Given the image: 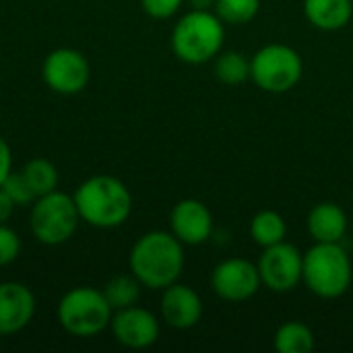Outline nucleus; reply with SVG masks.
I'll return each mask as SVG.
<instances>
[{
    "label": "nucleus",
    "instance_id": "5",
    "mask_svg": "<svg viewBox=\"0 0 353 353\" xmlns=\"http://www.w3.org/2000/svg\"><path fill=\"white\" fill-rule=\"evenodd\" d=\"M112 306L108 304L101 290L91 285H79L68 290L58 306H56V321L58 325L72 337H95L110 329L112 321Z\"/></svg>",
    "mask_w": 353,
    "mask_h": 353
},
{
    "label": "nucleus",
    "instance_id": "8",
    "mask_svg": "<svg viewBox=\"0 0 353 353\" xmlns=\"http://www.w3.org/2000/svg\"><path fill=\"white\" fill-rule=\"evenodd\" d=\"M91 66L83 52L56 48L41 62V79L58 95H77L89 85Z\"/></svg>",
    "mask_w": 353,
    "mask_h": 353
},
{
    "label": "nucleus",
    "instance_id": "24",
    "mask_svg": "<svg viewBox=\"0 0 353 353\" xmlns=\"http://www.w3.org/2000/svg\"><path fill=\"white\" fill-rule=\"evenodd\" d=\"M21 248L23 244L19 234L8 223H0V267L12 265L19 259Z\"/></svg>",
    "mask_w": 353,
    "mask_h": 353
},
{
    "label": "nucleus",
    "instance_id": "17",
    "mask_svg": "<svg viewBox=\"0 0 353 353\" xmlns=\"http://www.w3.org/2000/svg\"><path fill=\"white\" fill-rule=\"evenodd\" d=\"M250 238L261 248H269L283 242L288 238V223L283 215L273 209L259 211L250 221Z\"/></svg>",
    "mask_w": 353,
    "mask_h": 353
},
{
    "label": "nucleus",
    "instance_id": "20",
    "mask_svg": "<svg viewBox=\"0 0 353 353\" xmlns=\"http://www.w3.org/2000/svg\"><path fill=\"white\" fill-rule=\"evenodd\" d=\"M141 281L130 273V275H116L112 277L105 285H103V296L108 300V304L112 306V310H122L128 306L139 304L141 300Z\"/></svg>",
    "mask_w": 353,
    "mask_h": 353
},
{
    "label": "nucleus",
    "instance_id": "2",
    "mask_svg": "<svg viewBox=\"0 0 353 353\" xmlns=\"http://www.w3.org/2000/svg\"><path fill=\"white\" fill-rule=\"evenodd\" d=\"M81 221L97 230H114L128 221L132 213V194L128 186L110 174L87 178L72 192Z\"/></svg>",
    "mask_w": 353,
    "mask_h": 353
},
{
    "label": "nucleus",
    "instance_id": "11",
    "mask_svg": "<svg viewBox=\"0 0 353 353\" xmlns=\"http://www.w3.org/2000/svg\"><path fill=\"white\" fill-rule=\"evenodd\" d=\"M112 337L128 350H147L157 343L161 327L159 319L139 304L116 310L110 321Z\"/></svg>",
    "mask_w": 353,
    "mask_h": 353
},
{
    "label": "nucleus",
    "instance_id": "14",
    "mask_svg": "<svg viewBox=\"0 0 353 353\" xmlns=\"http://www.w3.org/2000/svg\"><path fill=\"white\" fill-rule=\"evenodd\" d=\"M159 314L161 321L178 331L192 329L203 319V300L196 290H192L186 283H172L165 290H161V302H159Z\"/></svg>",
    "mask_w": 353,
    "mask_h": 353
},
{
    "label": "nucleus",
    "instance_id": "13",
    "mask_svg": "<svg viewBox=\"0 0 353 353\" xmlns=\"http://www.w3.org/2000/svg\"><path fill=\"white\" fill-rule=\"evenodd\" d=\"M35 310L37 302L31 288L21 281L0 283V337H10L27 329Z\"/></svg>",
    "mask_w": 353,
    "mask_h": 353
},
{
    "label": "nucleus",
    "instance_id": "3",
    "mask_svg": "<svg viewBox=\"0 0 353 353\" xmlns=\"http://www.w3.org/2000/svg\"><path fill=\"white\" fill-rule=\"evenodd\" d=\"M223 41L225 23L209 8H192L182 14L170 35L174 56L192 66L215 60L223 50Z\"/></svg>",
    "mask_w": 353,
    "mask_h": 353
},
{
    "label": "nucleus",
    "instance_id": "10",
    "mask_svg": "<svg viewBox=\"0 0 353 353\" xmlns=\"http://www.w3.org/2000/svg\"><path fill=\"white\" fill-rule=\"evenodd\" d=\"M263 288L259 267L248 259H225L211 273V290L225 302H246Z\"/></svg>",
    "mask_w": 353,
    "mask_h": 353
},
{
    "label": "nucleus",
    "instance_id": "28",
    "mask_svg": "<svg viewBox=\"0 0 353 353\" xmlns=\"http://www.w3.org/2000/svg\"><path fill=\"white\" fill-rule=\"evenodd\" d=\"M0 350H2V337H0Z\"/></svg>",
    "mask_w": 353,
    "mask_h": 353
},
{
    "label": "nucleus",
    "instance_id": "7",
    "mask_svg": "<svg viewBox=\"0 0 353 353\" xmlns=\"http://www.w3.org/2000/svg\"><path fill=\"white\" fill-rule=\"evenodd\" d=\"M302 56L288 43H267L250 58V79L265 93H288L302 81Z\"/></svg>",
    "mask_w": 353,
    "mask_h": 353
},
{
    "label": "nucleus",
    "instance_id": "27",
    "mask_svg": "<svg viewBox=\"0 0 353 353\" xmlns=\"http://www.w3.org/2000/svg\"><path fill=\"white\" fill-rule=\"evenodd\" d=\"M14 203L10 201V196L2 190V186H0V223H8L10 221V217H12V213H14Z\"/></svg>",
    "mask_w": 353,
    "mask_h": 353
},
{
    "label": "nucleus",
    "instance_id": "6",
    "mask_svg": "<svg viewBox=\"0 0 353 353\" xmlns=\"http://www.w3.org/2000/svg\"><path fill=\"white\" fill-rule=\"evenodd\" d=\"M81 215L72 194L52 190L33 201L29 213V230L43 246L66 244L79 230Z\"/></svg>",
    "mask_w": 353,
    "mask_h": 353
},
{
    "label": "nucleus",
    "instance_id": "16",
    "mask_svg": "<svg viewBox=\"0 0 353 353\" xmlns=\"http://www.w3.org/2000/svg\"><path fill=\"white\" fill-rule=\"evenodd\" d=\"M308 23L321 31H339L353 17V0H304Z\"/></svg>",
    "mask_w": 353,
    "mask_h": 353
},
{
    "label": "nucleus",
    "instance_id": "19",
    "mask_svg": "<svg viewBox=\"0 0 353 353\" xmlns=\"http://www.w3.org/2000/svg\"><path fill=\"white\" fill-rule=\"evenodd\" d=\"M215 79L223 85H240L250 79V58L242 52H219L213 60Z\"/></svg>",
    "mask_w": 353,
    "mask_h": 353
},
{
    "label": "nucleus",
    "instance_id": "23",
    "mask_svg": "<svg viewBox=\"0 0 353 353\" xmlns=\"http://www.w3.org/2000/svg\"><path fill=\"white\" fill-rule=\"evenodd\" d=\"M2 190L10 196V201L17 205V207H31L33 201L37 199L31 184L27 182L25 174L21 170H12L6 180L2 182Z\"/></svg>",
    "mask_w": 353,
    "mask_h": 353
},
{
    "label": "nucleus",
    "instance_id": "22",
    "mask_svg": "<svg viewBox=\"0 0 353 353\" xmlns=\"http://www.w3.org/2000/svg\"><path fill=\"white\" fill-rule=\"evenodd\" d=\"M213 10L225 25H246L259 14L261 0H215Z\"/></svg>",
    "mask_w": 353,
    "mask_h": 353
},
{
    "label": "nucleus",
    "instance_id": "18",
    "mask_svg": "<svg viewBox=\"0 0 353 353\" xmlns=\"http://www.w3.org/2000/svg\"><path fill=\"white\" fill-rule=\"evenodd\" d=\"M314 347L312 329L300 321H288L275 333V350L279 353H310Z\"/></svg>",
    "mask_w": 353,
    "mask_h": 353
},
{
    "label": "nucleus",
    "instance_id": "15",
    "mask_svg": "<svg viewBox=\"0 0 353 353\" xmlns=\"http://www.w3.org/2000/svg\"><path fill=\"white\" fill-rule=\"evenodd\" d=\"M308 234L314 242H341L347 234V215L341 205L323 201L316 203L306 219Z\"/></svg>",
    "mask_w": 353,
    "mask_h": 353
},
{
    "label": "nucleus",
    "instance_id": "21",
    "mask_svg": "<svg viewBox=\"0 0 353 353\" xmlns=\"http://www.w3.org/2000/svg\"><path fill=\"white\" fill-rule=\"evenodd\" d=\"M21 172L25 174L27 182L31 184L35 196H41V194L52 192V190H58V182H60L58 170L46 157H33V159H29L21 168Z\"/></svg>",
    "mask_w": 353,
    "mask_h": 353
},
{
    "label": "nucleus",
    "instance_id": "9",
    "mask_svg": "<svg viewBox=\"0 0 353 353\" xmlns=\"http://www.w3.org/2000/svg\"><path fill=\"white\" fill-rule=\"evenodd\" d=\"M256 267L267 290L275 294H288L302 283L304 254L298 250V246L283 240L275 246L263 248Z\"/></svg>",
    "mask_w": 353,
    "mask_h": 353
},
{
    "label": "nucleus",
    "instance_id": "4",
    "mask_svg": "<svg viewBox=\"0 0 353 353\" xmlns=\"http://www.w3.org/2000/svg\"><path fill=\"white\" fill-rule=\"evenodd\" d=\"M353 281L352 256L341 242H314L304 254L302 283L323 300H335L347 294Z\"/></svg>",
    "mask_w": 353,
    "mask_h": 353
},
{
    "label": "nucleus",
    "instance_id": "12",
    "mask_svg": "<svg viewBox=\"0 0 353 353\" xmlns=\"http://www.w3.org/2000/svg\"><path fill=\"white\" fill-rule=\"evenodd\" d=\"M170 232L184 246H201L213 234V215L199 199H182L170 211Z\"/></svg>",
    "mask_w": 353,
    "mask_h": 353
},
{
    "label": "nucleus",
    "instance_id": "25",
    "mask_svg": "<svg viewBox=\"0 0 353 353\" xmlns=\"http://www.w3.org/2000/svg\"><path fill=\"white\" fill-rule=\"evenodd\" d=\"M139 2L145 14H149L151 19H159V21L174 17L184 4V0H139Z\"/></svg>",
    "mask_w": 353,
    "mask_h": 353
},
{
    "label": "nucleus",
    "instance_id": "26",
    "mask_svg": "<svg viewBox=\"0 0 353 353\" xmlns=\"http://www.w3.org/2000/svg\"><path fill=\"white\" fill-rule=\"evenodd\" d=\"M12 172V151L6 139L0 137V186L6 180V176Z\"/></svg>",
    "mask_w": 353,
    "mask_h": 353
},
{
    "label": "nucleus",
    "instance_id": "1",
    "mask_svg": "<svg viewBox=\"0 0 353 353\" xmlns=\"http://www.w3.org/2000/svg\"><path fill=\"white\" fill-rule=\"evenodd\" d=\"M184 244L163 230L143 234L130 248V273L149 290H165L176 283L184 271Z\"/></svg>",
    "mask_w": 353,
    "mask_h": 353
}]
</instances>
